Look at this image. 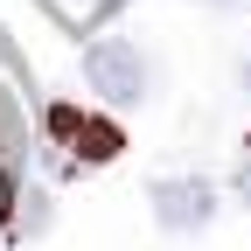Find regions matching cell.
<instances>
[{"label": "cell", "mask_w": 251, "mask_h": 251, "mask_svg": "<svg viewBox=\"0 0 251 251\" xmlns=\"http://www.w3.org/2000/svg\"><path fill=\"white\" fill-rule=\"evenodd\" d=\"M49 7L70 21V28H98V21H112V7H119V0H49Z\"/></svg>", "instance_id": "5"}, {"label": "cell", "mask_w": 251, "mask_h": 251, "mask_svg": "<svg viewBox=\"0 0 251 251\" xmlns=\"http://www.w3.org/2000/svg\"><path fill=\"white\" fill-rule=\"evenodd\" d=\"M21 168H28V126L14 91L0 84V230L14 224V202H21Z\"/></svg>", "instance_id": "3"}, {"label": "cell", "mask_w": 251, "mask_h": 251, "mask_svg": "<svg viewBox=\"0 0 251 251\" xmlns=\"http://www.w3.org/2000/svg\"><path fill=\"white\" fill-rule=\"evenodd\" d=\"M49 133H56V140H70V153H77L84 168H91V161H112V153L126 147L105 119H84L77 105H56V112H49Z\"/></svg>", "instance_id": "4"}, {"label": "cell", "mask_w": 251, "mask_h": 251, "mask_svg": "<svg viewBox=\"0 0 251 251\" xmlns=\"http://www.w3.org/2000/svg\"><path fill=\"white\" fill-rule=\"evenodd\" d=\"M224 7H237V0H224Z\"/></svg>", "instance_id": "8"}, {"label": "cell", "mask_w": 251, "mask_h": 251, "mask_svg": "<svg viewBox=\"0 0 251 251\" xmlns=\"http://www.w3.org/2000/svg\"><path fill=\"white\" fill-rule=\"evenodd\" d=\"M147 202H153V224H161V230H202L216 216V188L202 175H175V181L161 175L147 188Z\"/></svg>", "instance_id": "2"}, {"label": "cell", "mask_w": 251, "mask_h": 251, "mask_svg": "<svg viewBox=\"0 0 251 251\" xmlns=\"http://www.w3.org/2000/svg\"><path fill=\"white\" fill-rule=\"evenodd\" d=\"M244 91H251V63H244Z\"/></svg>", "instance_id": "7"}, {"label": "cell", "mask_w": 251, "mask_h": 251, "mask_svg": "<svg viewBox=\"0 0 251 251\" xmlns=\"http://www.w3.org/2000/svg\"><path fill=\"white\" fill-rule=\"evenodd\" d=\"M237 196L251 202V147H244V168H237Z\"/></svg>", "instance_id": "6"}, {"label": "cell", "mask_w": 251, "mask_h": 251, "mask_svg": "<svg viewBox=\"0 0 251 251\" xmlns=\"http://www.w3.org/2000/svg\"><path fill=\"white\" fill-rule=\"evenodd\" d=\"M84 77H91V91H98L105 105H119V112L147 98V63H140V49H133V42H119V35L84 49Z\"/></svg>", "instance_id": "1"}]
</instances>
